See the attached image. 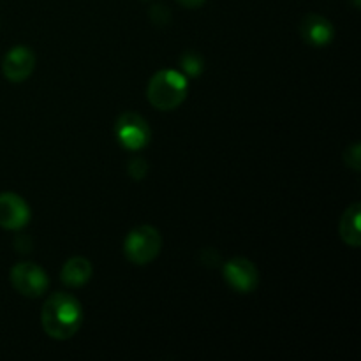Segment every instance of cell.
I'll return each instance as SVG.
<instances>
[{
	"mask_svg": "<svg viewBox=\"0 0 361 361\" xmlns=\"http://www.w3.org/2000/svg\"><path fill=\"white\" fill-rule=\"evenodd\" d=\"M41 321L48 337L55 341H69L80 331L83 323V309L69 293H55L46 300Z\"/></svg>",
	"mask_w": 361,
	"mask_h": 361,
	"instance_id": "cell-1",
	"label": "cell"
},
{
	"mask_svg": "<svg viewBox=\"0 0 361 361\" xmlns=\"http://www.w3.org/2000/svg\"><path fill=\"white\" fill-rule=\"evenodd\" d=\"M189 80L180 71L162 69L152 76L147 88V97L159 111H173L187 97Z\"/></svg>",
	"mask_w": 361,
	"mask_h": 361,
	"instance_id": "cell-2",
	"label": "cell"
},
{
	"mask_svg": "<svg viewBox=\"0 0 361 361\" xmlns=\"http://www.w3.org/2000/svg\"><path fill=\"white\" fill-rule=\"evenodd\" d=\"M162 236L154 226H137L123 240V254L133 264L143 267L159 256Z\"/></svg>",
	"mask_w": 361,
	"mask_h": 361,
	"instance_id": "cell-3",
	"label": "cell"
},
{
	"mask_svg": "<svg viewBox=\"0 0 361 361\" xmlns=\"http://www.w3.org/2000/svg\"><path fill=\"white\" fill-rule=\"evenodd\" d=\"M9 281L13 288L27 298H39L49 288V279L46 271L39 264L30 263V261L14 264Z\"/></svg>",
	"mask_w": 361,
	"mask_h": 361,
	"instance_id": "cell-4",
	"label": "cell"
},
{
	"mask_svg": "<svg viewBox=\"0 0 361 361\" xmlns=\"http://www.w3.org/2000/svg\"><path fill=\"white\" fill-rule=\"evenodd\" d=\"M116 140L122 145L126 150L136 152L143 150L148 143H150L152 130L147 120L137 113H123L118 116L115 126Z\"/></svg>",
	"mask_w": 361,
	"mask_h": 361,
	"instance_id": "cell-5",
	"label": "cell"
},
{
	"mask_svg": "<svg viewBox=\"0 0 361 361\" xmlns=\"http://www.w3.org/2000/svg\"><path fill=\"white\" fill-rule=\"evenodd\" d=\"M222 275L229 288L242 295L254 293L259 286V271L252 261L245 257H233L222 267Z\"/></svg>",
	"mask_w": 361,
	"mask_h": 361,
	"instance_id": "cell-6",
	"label": "cell"
},
{
	"mask_svg": "<svg viewBox=\"0 0 361 361\" xmlns=\"http://www.w3.org/2000/svg\"><path fill=\"white\" fill-rule=\"evenodd\" d=\"M35 63H37V59H35L34 49L28 46H14L4 56L2 73L11 83H23L32 76Z\"/></svg>",
	"mask_w": 361,
	"mask_h": 361,
	"instance_id": "cell-7",
	"label": "cell"
},
{
	"mask_svg": "<svg viewBox=\"0 0 361 361\" xmlns=\"http://www.w3.org/2000/svg\"><path fill=\"white\" fill-rule=\"evenodd\" d=\"M30 207L16 192H0V228L7 231L23 229L30 222Z\"/></svg>",
	"mask_w": 361,
	"mask_h": 361,
	"instance_id": "cell-8",
	"label": "cell"
},
{
	"mask_svg": "<svg viewBox=\"0 0 361 361\" xmlns=\"http://www.w3.org/2000/svg\"><path fill=\"white\" fill-rule=\"evenodd\" d=\"M300 34L307 44L321 48L334 41L335 28L328 18L321 16V14H307L300 23Z\"/></svg>",
	"mask_w": 361,
	"mask_h": 361,
	"instance_id": "cell-9",
	"label": "cell"
},
{
	"mask_svg": "<svg viewBox=\"0 0 361 361\" xmlns=\"http://www.w3.org/2000/svg\"><path fill=\"white\" fill-rule=\"evenodd\" d=\"M94 268L92 263L83 256H74L66 261L60 271V279L67 288H81L92 279Z\"/></svg>",
	"mask_w": 361,
	"mask_h": 361,
	"instance_id": "cell-10",
	"label": "cell"
},
{
	"mask_svg": "<svg viewBox=\"0 0 361 361\" xmlns=\"http://www.w3.org/2000/svg\"><path fill=\"white\" fill-rule=\"evenodd\" d=\"M360 219H361V204L353 203L348 210L342 214L338 231H341L342 242L348 243L353 249H358L361 245V231H360Z\"/></svg>",
	"mask_w": 361,
	"mask_h": 361,
	"instance_id": "cell-11",
	"label": "cell"
},
{
	"mask_svg": "<svg viewBox=\"0 0 361 361\" xmlns=\"http://www.w3.org/2000/svg\"><path fill=\"white\" fill-rule=\"evenodd\" d=\"M180 66H182V74L185 78H197L203 73V59L196 51L183 53L180 59Z\"/></svg>",
	"mask_w": 361,
	"mask_h": 361,
	"instance_id": "cell-12",
	"label": "cell"
},
{
	"mask_svg": "<svg viewBox=\"0 0 361 361\" xmlns=\"http://www.w3.org/2000/svg\"><path fill=\"white\" fill-rule=\"evenodd\" d=\"M344 161H345V166L351 169H355V171H360L361 169V145L360 143H355L351 145V147L345 150L344 154Z\"/></svg>",
	"mask_w": 361,
	"mask_h": 361,
	"instance_id": "cell-13",
	"label": "cell"
},
{
	"mask_svg": "<svg viewBox=\"0 0 361 361\" xmlns=\"http://www.w3.org/2000/svg\"><path fill=\"white\" fill-rule=\"evenodd\" d=\"M150 20L154 21L155 25H159V27H162V25L169 23V20H171V13H169L168 7L162 6V4H155V6L150 9Z\"/></svg>",
	"mask_w": 361,
	"mask_h": 361,
	"instance_id": "cell-14",
	"label": "cell"
},
{
	"mask_svg": "<svg viewBox=\"0 0 361 361\" xmlns=\"http://www.w3.org/2000/svg\"><path fill=\"white\" fill-rule=\"evenodd\" d=\"M147 171H148V164L145 159L137 157L129 162V175L133 176L134 180H141L145 175H147Z\"/></svg>",
	"mask_w": 361,
	"mask_h": 361,
	"instance_id": "cell-15",
	"label": "cell"
},
{
	"mask_svg": "<svg viewBox=\"0 0 361 361\" xmlns=\"http://www.w3.org/2000/svg\"><path fill=\"white\" fill-rule=\"evenodd\" d=\"M176 2L182 7H185V9H197V7L203 6L207 0H176Z\"/></svg>",
	"mask_w": 361,
	"mask_h": 361,
	"instance_id": "cell-16",
	"label": "cell"
}]
</instances>
